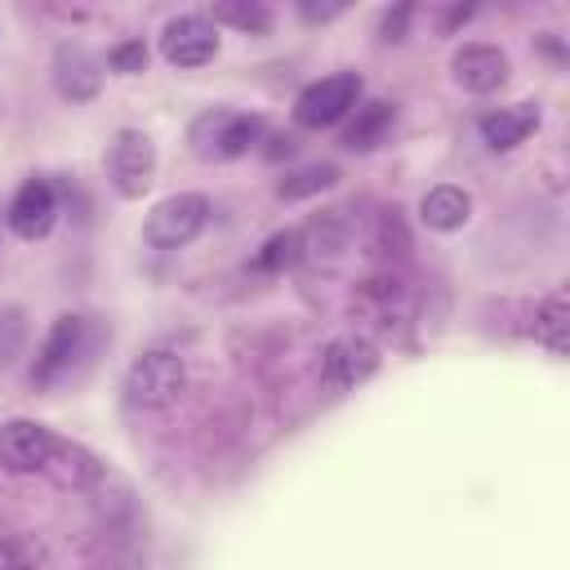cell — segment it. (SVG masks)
<instances>
[{
  "label": "cell",
  "instance_id": "obj_19",
  "mask_svg": "<svg viewBox=\"0 0 570 570\" xmlns=\"http://www.w3.org/2000/svg\"><path fill=\"white\" fill-rule=\"evenodd\" d=\"M566 298L561 294H552L539 312H534V338L552 352V356H566Z\"/></svg>",
  "mask_w": 570,
  "mask_h": 570
},
{
  "label": "cell",
  "instance_id": "obj_11",
  "mask_svg": "<svg viewBox=\"0 0 570 570\" xmlns=\"http://www.w3.org/2000/svg\"><path fill=\"white\" fill-rule=\"evenodd\" d=\"M53 85L67 102H89L98 89H102V71H98V58L85 49V45H62L53 53Z\"/></svg>",
  "mask_w": 570,
  "mask_h": 570
},
{
  "label": "cell",
  "instance_id": "obj_7",
  "mask_svg": "<svg viewBox=\"0 0 570 570\" xmlns=\"http://www.w3.org/2000/svg\"><path fill=\"white\" fill-rule=\"evenodd\" d=\"M80 347H85V321H80L76 312H62V316L49 325V334H45V343H40V352H36L31 383H36V387L58 383V379L76 365Z\"/></svg>",
  "mask_w": 570,
  "mask_h": 570
},
{
  "label": "cell",
  "instance_id": "obj_8",
  "mask_svg": "<svg viewBox=\"0 0 570 570\" xmlns=\"http://www.w3.org/2000/svg\"><path fill=\"white\" fill-rule=\"evenodd\" d=\"M53 432L36 419H9L0 423V468L9 472H45L53 454Z\"/></svg>",
  "mask_w": 570,
  "mask_h": 570
},
{
  "label": "cell",
  "instance_id": "obj_9",
  "mask_svg": "<svg viewBox=\"0 0 570 570\" xmlns=\"http://www.w3.org/2000/svg\"><path fill=\"white\" fill-rule=\"evenodd\" d=\"M53 218H58V196H53V187H49L45 178H27V183L18 187V196L9 200V214H4V223H9V232H13L18 240H40V236H49Z\"/></svg>",
  "mask_w": 570,
  "mask_h": 570
},
{
  "label": "cell",
  "instance_id": "obj_21",
  "mask_svg": "<svg viewBox=\"0 0 570 570\" xmlns=\"http://www.w3.org/2000/svg\"><path fill=\"white\" fill-rule=\"evenodd\" d=\"M22 343H27V312L0 307V370H9L22 356Z\"/></svg>",
  "mask_w": 570,
  "mask_h": 570
},
{
  "label": "cell",
  "instance_id": "obj_1",
  "mask_svg": "<svg viewBox=\"0 0 570 570\" xmlns=\"http://www.w3.org/2000/svg\"><path fill=\"white\" fill-rule=\"evenodd\" d=\"M187 142L205 160H236V156H245L249 147L263 142V116H249V111H205V116L191 120Z\"/></svg>",
  "mask_w": 570,
  "mask_h": 570
},
{
  "label": "cell",
  "instance_id": "obj_25",
  "mask_svg": "<svg viewBox=\"0 0 570 570\" xmlns=\"http://www.w3.org/2000/svg\"><path fill=\"white\" fill-rule=\"evenodd\" d=\"M298 13H303L307 22H325V18H338L343 4H298Z\"/></svg>",
  "mask_w": 570,
  "mask_h": 570
},
{
  "label": "cell",
  "instance_id": "obj_15",
  "mask_svg": "<svg viewBox=\"0 0 570 570\" xmlns=\"http://www.w3.org/2000/svg\"><path fill=\"white\" fill-rule=\"evenodd\" d=\"M392 120H396V107H392V102H361L356 116H352V125L343 129V147H347V151H370V147H379V142L387 138Z\"/></svg>",
  "mask_w": 570,
  "mask_h": 570
},
{
  "label": "cell",
  "instance_id": "obj_2",
  "mask_svg": "<svg viewBox=\"0 0 570 570\" xmlns=\"http://www.w3.org/2000/svg\"><path fill=\"white\" fill-rule=\"evenodd\" d=\"M205 223H209V196L174 191L160 205H151V214L142 223V236L156 249H183V245H191L205 232Z\"/></svg>",
  "mask_w": 570,
  "mask_h": 570
},
{
  "label": "cell",
  "instance_id": "obj_3",
  "mask_svg": "<svg viewBox=\"0 0 570 570\" xmlns=\"http://www.w3.org/2000/svg\"><path fill=\"white\" fill-rule=\"evenodd\" d=\"M187 387V370L174 352H142L125 370V401L138 410H165Z\"/></svg>",
  "mask_w": 570,
  "mask_h": 570
},
{
  "label": "cell",
  "instance_id": "obj_14",
  "mask_svg": "<svg viewBox=\"0 0 570 570\" xmlns=\"http://www.w3.org/2000/svg\"><path fill=\"white\" fill-rule=\"evenodd\" d=\"M419 218L432 227V232H459L468 218H472V196L454 183H441L432 191H423L419 200Z\"/></svg>",
  "mask_w": 570,
  "mask_h": 570
},
{
  "label": "cell",
  "instance_id": "obj_4",
  "mask_svg": "<svg viewBox=\"0 0 570 570\" xmlns=\"http://www.w3.org/2000/svg\"><path fill=\"white\" fill-rule=\"evenodd\" d=\"M361 76L356 71H334V76H325V80H312L298 98H294V120L303 125V129H330V125H338L347 111H356V102H361Z\"/></svg>",
  "mask_w": 570,
  "mask_h": 570
},
{
  "label": "cell",
  "instance_id": "obj_16",
  "mask_svg": "<svg viewBox=\"0 0 570 570\" xmlns=\"http://www.w3.org/2000/svg\"><path fill=\"white\" fill-rule=\"evenodd\" d=\"M334 183H338V169H334L330 160H316V165H303V169L285 174V178L276 183V196H281V200H303V196H316V191H325V187H334Z\"/></svg>",
  "mask_w": 570,
  "mask_h": 570
},
{
  "label": "cell",
  "instance_id": "obj_6",
  "mask_svg": "<svg viewBox=\"0 0 570 570\" xmlns=\"http://www.w3.org/2000/svg\"><path fill=\"white\" fill-rule=\"evenodd\" d=\"M218 53V31L200 13H178L160 31V58L169 67H205Z\"/></svg>",
  "mask_w": 570,
  "mask_h": 570
},
{
  "label": "cell",
  "instance_id": "obj_17",
  "mask_svg": "<svg viewBox=\"0 0 570 570\" xmlns=\"http://www.w3.org/2000/svg\"><path fill=\"white\" fill-rule=\"evenodd\" d=\"M45 472H49L58 485H85V481H94V476H98L94 459H89L80 445H62V441H53V454H49Z\"/></svg>",
  "mask_w": 570,
  "mask_h": 570
},
{
  "label": "cell",
  "instance_id": "obj_10",
  "mask_svg": "<svg viewBox=\"0 0 570 570\" xmlns=\"http://www.w3.org/2000/svg\"><path fill=\"white\" fill-rule=\"evenodd\" d=\"M379 370V347L361 334H343L321 352V374L330 387H356Z\"/></svg>",
  "mask_w": 570,
  "mask_h": 570
},
{
  "label": "cell",
  "instance_id": "obj_22",
  "mask_svg": "<svg viewBox=\"0 0 570 570\" xmlns=\"http://www.w3.org/2000/svg\"><path fill=\"white\" fill-rule=\"evenodd\" d=\"M107 62H111V71H120V76H138V71L147 67V45H142V40H125V45H116V49L107 53Z\"/></svg>",
  "mask_w": 570,
  "mask_h": 570
},
{
  "label": "cell",
  "instance_id": "obj_23",
  "mask_svg": "<svg viewBox=\"0 0 570 570\" xmlns=\"http://www.w3.org/2000/svg\"><path fill=\"white\" fill-rule=\"evenodd\" d=\"M410 18H414V9H410V4H401V9H387V13H383V22H379V36H383V40H405V31H410Z\"/></svg>",
  "mask_w": 570,
  "mask_h": 570
},
{
  "label": "cell",
  "instance_id": "obj_20",
  "mask_svg": "<svg viewBox=\"0 0 570 570\" xmlns=\"http://www.w3.org/2000/svg\"><path fill=\"white\" fill-rule=\"evenodd\" d=\"M298 254H303V236H298V232H276V236H267L263 249L254 254V267H258V272H285Z\"/></svg>",
  "mask_w": 570,
  "mask_h": 570
},
{
  "label": "cell",
  "instance_id": "obj_13",
  "mask_svg": "<svg viewBox=\"0 0 570 570\" xmlns=\"http://www.w3.org/2000/svg\"><path fill=\"white\" fill-rule=\"evenodd\" d=\"M534 125H539V107L534 102L499 107V111H485L476 120V129H481V138H485L490 151H512L517 142H525L534 134Z\"/></svg>",
  "mask_w": 570,
  "mask_h": 570
},
{
  "label": "cell",
  "instance_id": "obj_18",
  "mask_svg": "<svg viewBox=\"0 0 570 570\" xmlns=\"http://www.w3.org/2000/svg\"><path fill=\"white\" fill-rule=\"evenodd\" d=\"M214 22L236 27L245 36H263V31H272V9L258 0H223V4H214Z\"/></svg>",
  "mask_w": 570,
  "mask_h": 570
},
{
  "label": "cell",
  "instance_id": "obj_12",
  "mask_svg": "<svg viewBox=\"0 0 570 570\" xmlns=\"http://www.w3.org/2000/svg\"><path fill=\"white\" fill-rule=\"evenodd\" d=\"M454 80L468 89V94H490L508 80V53L494 49V45H463L450 62Z\"/></svg>",
  "mask_w": 570,
  "mask_h": 570
},
{
  "label": "cell",
  "instance_id": "obj_5",
  "mask_svg": "<svg viewBox=\"0 0 570 570\" xmlns=\"http://www.w3.org/2000/svg\"><path fill=\"white\" fill-rule=\"evenodd\" d=\"M107 174H111V187L125 200H138L151 187V174H156V147H151V138L142 129H120L111 138Z\"/></svg>",
  "mask_w": 570,
  "mask_h": 570
},
{
  "label": "cell",
  "instance_id": "obj_24",
  "mask_svg": "<svg viewBox=\"0 0 570 570\" xmlns=\"http://www.w3.org/2000/svg\"><path fill=\"white\" fill-rule=\"evenodd\" d=\"M0 570H31V552L18 539H0Z\"/></svg>",
  "mask_w": 570,
  "mask_h": 570
}]
</instances>
